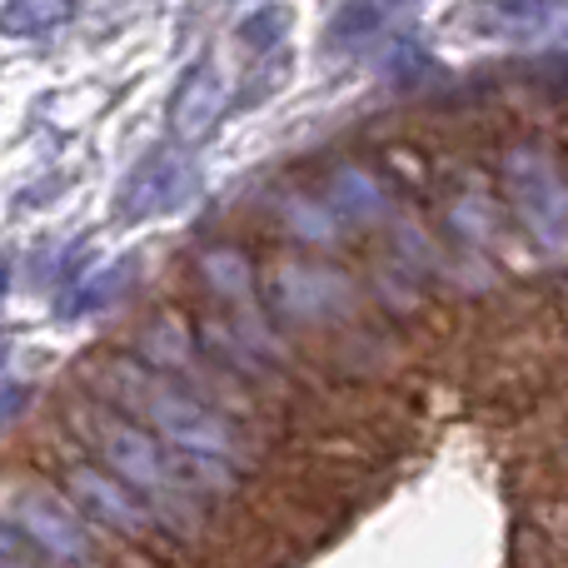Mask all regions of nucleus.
I'll return each instance as SVG.
<instances>
[{"label":"nucleus","mask_w":568,"mask_h":568,"mask_svg":"<svg viewBox=\"0 0 568 568\" xmlns=\"http://www.w3.org/2000/svg\"><path fill=\"white\" fill-rule=\"evenodd\" d=\"M6 519L16 524V529L26 534L36 549H45L50 559H60V564H85L90 559L85 524H80L75 514H70L50 489H36V484L16 489L6 499Z\"/></svg>","instance_id":"nucleus-1"},{"label":"nucleus","mask_w":568,"mask_h":568,"mask_svg":"<svg viewBox=\"0 0 568 568\" xmlns=\"http://www.w3.org/2000/svg\"><path fill=\"white\" fill-rule=\"evenodd\" d=\"M145 409H150V419H155V429L165 434V439L185 444V449H195V454H230V429L210 409H200L195 399H185V394L150 389Z\"/></svg>","instance_id":"nucleus-2"},{"label":"nucleus","mask_w":568,"mask_h":568,"mask_svg":"<svg viewBox=\"0 0 568 568\" xmlns=\"http://www.w3.org/2000/svg\"><path fill=\"white\" fill-rule=\"evenodd\" d=\"M95 434H100V454H105V464L120 474V484H125V489L135 484V489L160 494L170 484L165 459H160V449L140 429H130V424H120V419H100Z\"/></svg>","instance_id":"nucleus-3"},{"label":"nucleus","mask_w":568,"mask_h":568,"mask_svg":"<svg viewBox=\"0 0 568 568\" xmlns=\"http://www.w3.org/2000/svg\"><path fill=\"white\" fill-rule=\"evenodd\" d=\"M65 479H70V494L80 499V509H90L100 524H110L115 534H145L150 529V514L135 504V494H130L120 479H110L105 469L75 464Z\"/></svg>","instance_id":"nucleus-4"},{"label":"nucleus","mask_w":568,"mask_h":568,"mask_svg":"<svg viewBox=\"0 0 568 568\" xmlns=\"http://www.w3.org/2000/svg\"><path fill=\"white\" fill-rule=\"evenodd\" d=\"M210 120H215V85H210V75H195L175 105V125L180 135H200Z\"/></svg>","instance_id":"nucleus-5"},{"label":"nucleus","mask_w":568,"mask_h":568,"mask_svg":"<svg viewBox=\"0 0 568 568\" xmlns=\"http://www.w3.org/2000/svg\"><path fill=\"white\" fill-rule=\"evenodd\" d=\"M60 10H0V26L6 30H36V26H50Z\"/></svg>","instance_id":"nucleus-6"},{"label":"nucleus","mask_w":568,"mask_h":568,"mask_svg":"<svg viewBox=\"0 0 568 568\" xmlns=\"http://www.w3.org/2000/svg\"><path fill=\"white\" fill-rule=\"evenodd\" d=\"M20 399H26V389H20V384H0V429H6V424L20 414Z\"/></svg>","instance_id":"nucleus-7"},{"label":"nucleus","mask_w":568,"mask_h":568,"mask_svg":"<svg viewBox=\"0 0 568 568\" xmlns=\"http://www.w3.org/2000/svg\"><path fill=\"white\" fill-rule=\"evenodd\" d=\"M0 294H6V265H0Z\"/></svg>","instance_id":"nucleus-8"}]
</instances>
